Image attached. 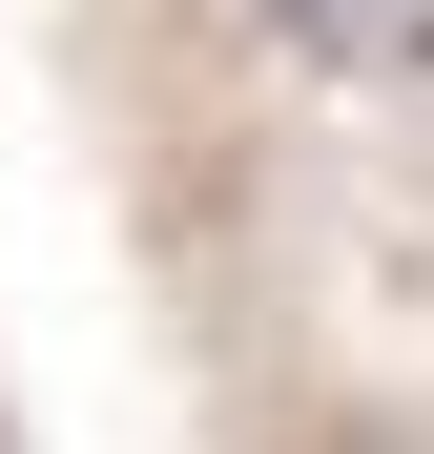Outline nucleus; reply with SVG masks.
Here are the masks:
<instances>
[{
	"mask_svg": "<svg viewBox=\"0 0 434 454\" xmlns=\"http://www.w3.org/2000/svg\"><path fill=\"white\" fill-rule=\"evenodd\" d=\"M289 62H331V83H414L434 62V0H269Z\"/></svg>",
	"mask_w": 434,
	"mask_h": 454,
	"instance_id": "obj_1",
	"label": "nucleus"
}]
</instances>
